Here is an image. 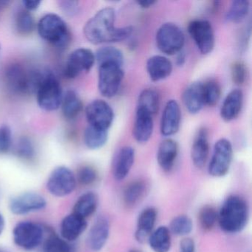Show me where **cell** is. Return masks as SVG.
<instances>
[{
	"label": "cell",
	"instance_id": "cell-3",
	"mask_svg": "<svg viewBox=\"0 0 252 252\" xmlns=\"http://www.w3.org/2000/svg\"><path fill=\"white\" fill-rule=\"evenodd\" d=\"M40 37L56 48H67L71 40V33L64 20L56 14L43 16L36 25Z\"/></svg>",
	"mask_w": 252,
	"mask_h": 252
},
{
	"label": "cell",
	"instance_id": "cell-40",
	"mask_svg": "<svg viewBox=\"0 0 252 252\" xmlns=\"http://www.w3.org/2000/svg\"><path fill=\"white\" fill-rule=\"evenodd\" d=\"M97 172L91 166H83L79 169L77 179L82 185L88 186L94 184L97 179Z\"/></svg>",
	"mask_w": 252,
	"mask_h": 252
},
{
	"label": "cell",
	"instance_id": "cell-35",
	"mask_svg": "<svg viewBox=\"0 0 252 252\" xmlns=\"http://www.w3.org/2000/svg\"><path fill=\"white\" fill-rule=\"evenodd\" d=\"M169 229L170 232L176 236L188 235L193 229L192 221L187 215H179L171 221Z\"/></svg>",
	"mask_w": 252,
	"mask_h": 252
},
{
	"label": "cell",
	"instance_id": "cell-45",
	"mask_svg": "<svg viewBox=\"0 0 252 252\" xmlns=\"http://www.w3.org/2000/svg\"><path fill=\"white\" fill-rule=\"evenodd\" d=\"M41 3H42V2L37 1V0H24L22 2L24 9L29 11V12L38 9L40 6Z\"/></svg>",
	"mask_w": 252,
	"mask_h": 252
},
{
	"label": "cell",
	"instance_id": "cell-18",
	"mask_svg": "<svg viewBox=\"0 0 252 252\" xmlns=\"http://www.w3.org/2000/svg\"><path fill=\"white\" fill-rule=\"evenodd\" d=\"M153 116L145 110L137 108L133 137L139 144H145L153 135L154 122Z\"/></svg>",
	"mask_w": 252,
	"mask_h": 252
},
{
	"label": "cell",
	"instance_id": "cell-51",
	"mask_svg": "<svg viewBox=\"0 0 252 252\" xmlns=\"http://www.w3.org/2000/svg\"><path fill=\"white\" fill-rule=\"evenodd\" d=\"M0 252H2V251L0 250Z\"/></svg>",
	"mask_w": 252,
	"mask_h": 252
},
{
	"label": "cell",
	"instance_id": "cell-50",
	"mask_svg": "<svg viewBox=\"0 0 252 252\" xmlns=\"http://www.w3.org/2000/svg\"><path fill=\"white\" fill-rule=\"evenodd\" d=\"M140 252L139 251H137V250H132V251H130V252Z\"/></svg>",
	"mask_w": 252,
	"mask_h": 252
},
{
	"label": "cell",
	"instance_id": "cell-5",
	"mask_svg": "<svg viewBox=\"0 0 252 252\" xmlns=\"http://www.w3.org/2000/svg\"><path fill=\"white\" fill-rule=\"evenodd\" d=\"M156 40L158 48L163 54L172 56L181 52L185 43V36L176 25L164 23L158 30Z\"/></svg>",
	"mask_w": 252,
	"mask_h": 252
},
{
	"label": "cell",
	"instance_id": "cell-20",
	"mask_svg": "<svg viewBox=\"0 0 252 252\" xmlns=\"http://www.w3.org/2000/svg\"><path fill=\"white\" fill-rule=\"evenodd\" d=\"M183 102L191 114L200 113L205 105L203 83L195 82L189 85L183 94Z\"/></svg>",
	"mask_w": 252,
	"mask_h": 252
},
{
	"label": "cell",
	"instance_id": "cell-23",
	"mask_svg": "<svg viewBox=\"0 0 252 252\" xmlns=\"http://www.w3.org/2000/svg\"><path fill=\"white\" fill-rule=\"evenodd\" d=\"M243 103V92L240 89L231 91L224 99L220 108V116L225 122H231L238 117Z\"/></svg>",
	"mask_w": 252,
	"mask_h": 252
},
{
	"label": "cell",
	"instance_id": "cell-34",
	"mask_svg": "<svg viewBox=\"0 0 252 252\" xmlns=\"http://www.w3.org/2000/svg\"><path fill=\"white\" fill-rule=\"evenodd\" d=\"M145 184L136 181L128 184L124 191V200L128 206L136 204L145 192Z\"/></svg>",
	"mask_w": 252,
	"mask_h": 252
},
{
	"label": "cell",
	"instance_id": "cell-28",
	"mask_svg": "<svg viewBox=\"0 0 252 252\" xmlns=\"http://www.w3.org/2000/svg\"><path fill=\"white\" fill-rule=\"evenodd\" d=\"M97 207L98 197L95 193L89 191L79 197L75 203L73 213L86 219L94 214Z\"/></svg>",
	"mask_w": 252,
	"mask_h": 252
},
{
	"label": "cell",
	"instance_id": "cell-21",
	"mask_svg": "<svg viewBox=\"0 0 252 252\" xmlns=\"http://www.w3.org/2000/svg\"><path fill=\"white\" fill-rule=\"evenodd\" d=\"M88 226L86 219L72 213L62 221L61 234L67 242L74 241L79 238Z\"/></svg>",
	"mask_w": 252,
	"mask_h": 252
},
{
	"label": "cell",
	"instance_id": "cell-25",
	"mask_svg": "<svg viewBox=\"0 0 252 252\" xmlns=\"http://www.w3.org/2000/svg\"><path fill=\"white\" fill-rule=\"evenodd\" d=\"M156 220L157 212L154 208H147L140 214L135 231V239L139 243H144L149 238L154 229Z\"/></svg>",
	"mask_w": 252,
	"mask_h": 252
},
{
	"label": "cell",
	"instance_id": "cell-12",
	"mask_svg": "<svg viewBox=\"0 0 252 252\" xmlns=\"http://www.w3.org/2000/svg\"><path fill=\"white\" fill-rule=\"evenodd\" d=\"M188 32L202 54H210L215 47V33L207 20H193L189 24Z\"/></svg>",
	"mask_w": 252,
	"mask_h": 252
},
{
	"label": "cell",
	"instance_id": "cell-13",
	"mask_svg": "<svg viewBox=\"0 0 252 252\" xmlns=\"http://www.w3.org/2000/svg\"><path fill=\"white\" fill-rule=\"evenodd\" d=\"M7 85L16 94L33 93L32 70H27L20 64H12L5 72Z\"/></svg>",
	"mask_w": 252,
	"mask_h": 252
},
{
	"label": "cell",
	"instance_id": "cell-42",
	"mask_svg": "<svg viewBox=\"0 0 252 252\" xmlns=\"http://www.w3.org/2000/svg\"><path fill=\"white\" fill-rule=\"evenodd\" d=\"M231 79L237 85L244 84L246 79V67L241 61L234 62L231 67Z\"/></svg>",
	"mask_w": 252,
	"mask_h": 252
},
{
	"label": "cell",
	"instance_id": "cell-29",
	"mask_svg": "<svg viewBox=\"0 0 252 252\" xmlns=\"http://www.w3.org/2000/svg\"><path fill=\"white\" fill-rule=\"evenodd\" d=\"M159 105L160 98L156 90L147 88L140 94L137 108L145 110L153 116L158 111Z\"/></svg>",
	"mask_w": 252,
	"mask_h": 252
},
{
	"label": "cell",
	"instance_id": "cell-11",
	"mask_svg": "<svg viewBox=\"0 0 252 252\" xmlns=\"http://www.w3.org/2000/svg\"><path fill=\"white\" fill-rule=\"evenodd\" d=\"M85 116L89 126L108 131L114 119V112L108 103L96 99L87 106Z\"/></svg>",
	"mask_w": 252,
	"mask_h": 252
},
{
	"label": "cell",
	"instance_id": "cell-14",
	"mask_svg": "<svg viewBox=\"0 0 252 252\" xmlns=\"http://www.w3.org/2000/svg\"><path fill=\"white\" fill-rule=\"evenodd\" d=\"M46 204V200L40 194L26 192L13 197L10 201L9 208L14 215H23L42 210Z\"/></svg>",
	"mask_w": 252,
	"mask_h": 252
},
{
	"label": "cell",
	"instance_id": "cell-16",
	"mask_svg": "<svg viewBox=\"0 0 252 252\" xmlns=\"http://www.w3.org/2000/svg\"><path fill=\"white\" fill-rule=\"evenodd\" d=\"M110 234V222L105 217L97 218L88 234V246L91 250L99 252L104 248Z\"/></svg>",
	"mask_w": 252,
	"mask_h": 252
},
{
	"label": "cell",
	"instance_id": "cell-19",
	"mask_svg": "<svg viewBox=\"0 0 252 252\" xmlns=\"http://www.w3.org/2000/svg\"><path fill=\"white\" fill-rule=\"evenodd\" d=\"M209 153L208 131L205 128L199 129L191 146V157L194 166L201 169L207 161Z\"/></svg>",
	"mask_w": 252,
	"mask_h": 252
},
{
	"label": "cell",
	"instance_id": "cell-43",
	"mask_svg": "<svg viewBox=\"0 0 252 252\" xmlns=\"http://www.w3.org/2000/svg\"><path fill=\"white\" fill-rule=\"evenodd\" d=\"M60 8L67 15L74 16L79 11V2L76 1H63L60 2Z\"/></svg>",
	"mask_w": 252,
	"mask_h": 252
},
{
	"label": "cell",
	"instance_id": "cell-36",
	"mask_svg": "<svg viewBox=\"0 0 252 252\" xmlns=\"http://www.w3.org/2000/svg\"><path fill=\"white\" fill-rule=\"evenodd\" d=\"M203 88L205 104L209 107L216 105L221 95V88L219 83L216 80L211 79L206 83H203Z\"/></svg>",
	"mask_w": 252,
	"mask_h": 252
},
{
	"label": "cell",
	"instance_id": "cell-8",
	"mask_svg": "<svg viewBox=\"0 0 252 252\" xmlns=\"http://www.w3.org/2000/svg\"><path fill=\"white\" fill-rule=\"evenodd\" d=\"M95 63V54L88 48H80L69 55L64 65V76L68 79H76L82 73H87Z\"/></svg>",
	"mask_w": 252,
	"mask_h": 252
},
{
	"label": "cell",
	"instance_id": "cell-41",
	"mask_svg": "<svg viewBox=\"0 0 252 252\" xmlns=\"http://www.w3.org/2000/svg\"><path fill=\"white\" fill-rule=\"evenodd\" d=\"M12 145V132L8 125L0 126V154H5Z\"/></svg>",
	"mask_w": 252,
	"mask_h": 252
},
{
	"label": "cell",
	"instance_id": "cell-2",
	"mask_svg": "<svg viewBox=\"0 0 252 252\" xmlns=\"http://www.w3.org/2000/svg\"><path fill=\"white\" fill-rule=\"evenodd\" d=\"M247 203L240 196H229L218 212V222L222 231L235 234L244 229L249 221Z\"/></svg>",
	"mask_w": 252,
	"mask_h": 252
},
{
	"label": "cell",
	"instance_id": "cell-39",
	"mask_svg": "<svg viewBox=\"0 0 252 252\" xmlns=\"http://www.w3.org/2000/svg\"><path fill=\"white\" fill-rule=\"evenodd\" d=\"M17 154L20 158L32 160L35 156L34 147L28 138H22L17 144Z\"/></svg>",
	"mask_w": 252,
	"mask_h": 252
},
{
	"label": "cell",
	"instance_id": "cell-46",
	"mask_svg": "<svg viewBox=\"0 0 252 252\" xmlns=\"http://www.w3.org/2000/svg\"><path fill=\"white\" fill-rule=\"evenodd\" d=\"M251 26L249 25V27L245 29L244 32L242 33L241 37H240V48H245L247 46L248 42H249V36L251 35Z\"/></svg>",
	"mask_w": 252,
	"mask_h": 252
},
{
	"label": "cell",
	"instance_id": "cell-9",
	"mask_svg": "<svg viewBox=\"0 0 252 252\" xmlns=\"http://www.w3.org/2000/svg\"><path fill=\"white\" fill-rule=\"evenodd\" d=\"M14 243L22 249L32 250L36 249L43 240V228L39 224L31 221L19 222L13 231Z\"/></svg>",
	"mask_w": 252,
	"mask_h": 252
},
{
	"label": "cell",
	"instance_id": "cell-49",
	"mask_svg": "<svg viewBox=\"0 0 252 252\" xmlns=\"http://www.w3.org/2000/svg\"><path fill=\"white\" fill-rule=\"evenodd\" d=\"M4 228H5V220L3 216L0 213V234H2Z\"/></svg>",
	"mask_w": 252,
	"mask_h": 252
},
{
	"label": "cell",
	"instance_id": "cell-1",
	"mask_svg": "<svg viewBox=\"0 0 252 252\" xmlns=\"http://www.w3.org/2000/svg\"><path fill=\"white\" fill-rule=\"evenodd\" d=\"M116 11L112 8L98 11L84 27L85 38L94 45L122 42L132 34L131 26L115 27Z\"/></svg>",
	"mask_w": 252,
	"mask_h": 252
},
{
	"label": "cell",
	"instance_id": "cell-38",
	"mask_svg": "<svg viewBox=\"0 0 252 252\" xmlns=\"http://www.w3.org/2000/svg\"><path fill=\"white\" fill-rule=\"evenodd\" d=\"M218 212L211 206H206L199 212V222L200 226L206 231L212 229L218 222Z\"/></svg>",
	"mask_w": 252,
	"mask_h": 252
},
{
	"label": "cell",
	"instance_id": "cell-22",
	"mask_svg": "<svg viewBox=\"0 0 252 252\" xmlns=\"http://www.w3.org/2000/svg\"><path fill=\"white\" fill-rule=\"evenodd\" d=\"M172 68V62L163 56H153L147 63V73L153 82H160L169 77Z\"/></svg>",
	"mask_w": 252,
	"mask_h": 252
},
{
	"label": "cell",
	"instance_id": "cell-32",
	"mask_svg": "<svg viewBox=\"0 0 252 252\" xmlns=\"http://www.w3.org/2000/svg\"><path fill=\"white\" fill-rule=\"evenodd\" d=\"M249 9H250V2L248 0L233 1L231 6L227 11L225 19L229 23H241L247 17Z\"/></svg>",
	"mask_w": 252,
	"mask_h": 252
},
{
	"label": "cell",
	"instance_id": "cell-15",
	"mask_svg": "<svg viewBox=\"0 0 252 252\" xmlns=\"http://www.w3.org/2000/svg\"><path fill=\"white\" fill-rule=\"evenodd\" d=\"M181 111L175 100H169L165 105L160 120V132L163 136H172L179 130Z\"/></svg>",
	"mask_w": 252,
	"mask_h": 252
},
{
	"label": "cell",
	"instance_id": "cell-6",
	"mask_svg": "<svg viewBox=\"0 0 252 252\" xmlns=\"http://www.w3.org/2000/svg\"><path fill=\"white\" fill-rule=\"evenodd\" d=\"M124 73L122 66L109 63L98 66V88L105 98L116 96L120 90Z\"/></svg>",
	"mask_w": 252,
	"mask_h": 252
},
{
	"label": "cell",
	"instance_id": "cell-31",
	"mask_svg": "<svg viewBox=\"0 0 252 252\" xmlns=\"http://www.w3.org/2000/svg\"><path fill=\"white\" fill-rule=\"evenodd\" d=\"M95 58L98 66L109 63L120 66H123L124 64L123 53L113 46H104L99 48L95 54Z\"/></svg>",
	"mask_w": 252,
	"mask_h": 252
},
{
	"label": "cell",
	"instance_id": "cell-33",
	"mask_svg": "<svg viewBox=\"0 0 252 252\" xmlns=\"http://www.w3.org/2000/svg\"><path fill=\"white\" fill-rule=\"evenodd\" d=\"M15 26L17 32L20 35L27 36L34 31L36 23L31 12L21 9L17 12L16 16Z\"/></svg>",
	"mask_w": 252,
	"mask_h": 252
},
{
	"label": "cell",
	"instance_id": "cell-4",
	"mask_svg": "<svg viewBox=\"0 0 252 252\" xmlns=\"http://www.w3.org/2000/svg\"><path fill=\"white\" fill-rule=\"evenodd\" d=\"M35 94L38 105L45 111L52 112L61 107L63 91L57 76L49 70H45Z\"/></svg>",
	"mask_w": 252,
	"mask_h": 252
},
{
	"label": "cell",
	"instance_id": "cell-37",
	"mask_svg": "<svg viewBox=\"0 0 252 252\" xmlns=\"http://www.w3.org/2000/svg\"><path fill=\"white\" fill-rule=\"evenodd\" d=\"M43 252H73V248L67 240L52 234L44 243Z\"/></svg>",
	"mask_w": 252,
	"mask_h": 252
},
{
	"label": "cell",
	"instance_id": "cell-30",
	"mask_svg": "<svg viewBox=\"0 0 252 252\" xmlns=\"http://www.w3.org/2000/svg\"><path fill=\"white\" fill-rule=\"evenodd\" d=\"M108 139V131L88 126L84 132V142L90 150H98L105 145Z\"/></svg>",
	"mask_w": 252,
	"mask_h": 252
},
{
	"label": "cell",
	"instance_id": "cell-27",
	"mask_svg": "<svg viewBox=\"0 0 252 252\" xmlns=\"http://www.w3.org/2000/svg\"><path fill=\"white\" fill-rule=\"evenodd\" d=\"M154 252H169L171 248V232L166 226H160L152 232L148 238Z\"/></svg>",
	"mask_w": 252,
	"mask_h": 252
},
{
	"label": "cell",
	"instance_id": "cell-44",
	"mask_svg": "<svg viewBox=\"0 0 252 252\" xmlns=\"http://www.w3.org/2000/svg\"><path fill=\"white\" fill-rule=\"evenodd\" d=\"M181 252H195V244L191 238H184L180 243Z\"/></svg>",
	"mask_w": 252,
	"mask_h": 252
},
{
	"label": "cell",
	"instance_id": "cell-10",
	"mask_svg": "<svg viewBox=\"0 0 252 252\" xmlns=\"http://www.w3.org/2000/svg\"><path fill=\"white\" fill-rule=\"evenodd\" d=\"M76 178L73 172L66 166L54 169L48 178L47 189L56 197H64L74 191Z\"/></svg>",
	"mask_w": 252,
	"mask_h": 252
},
{
	"label": "cell",
	"instance_id": "cell-17",
	"mask_svg": "<svg viewBox=\"0 0 252 252\" xmlns=\"http://www.w3.org/2000/svg\"><path fill=\"white\" fill-rule=\"evenodd\" d=\"M135 161V150L131 147H124L116 153L113 163V176L120 181L126 178Z\"/></svg>",
	"mask_w": 252,
	"mask_h": 252
},
{
	"label": "cell",
	"instance_id": "cell-7",
	"mask_svg": "<svg viewBox=\"0 0 252 252\" xmlns=\"http://www.w3.org/2000/svg\"><path fill=\"white\" fill-rule=\"evenodd\" d=\"M233 158V147L231 142L221 138L215 143L212 158L209 164V175L216 178L225 176L231 166Z\"/></svg>",
	"mask_w": 252,
	"mask_h": 252
},
{
	"label": "cell",
	"instance_id": "cell-24",
	"mask_svg": "<svg viewBox=\"0 0 252 252\" xmlns=\"http://www.w3.org/2000/svg\"><path fill=\"white\" fill-rule=\"evenodd\" d=\"M178 154V144L170 138L163 140L158 149L157 160L159 166L165 172L172 170Z\"/></svg>",
	"mask_w": 252,
	"mask_h": 252
},
{
	"label": "cell",
	"instance_id": "cell-26",
	"mask_svg": "<svg viewBox=\"0 0 252 252\" xmlns=\"http://www.w3.org/2000/svg\"><path fill=\"white\" fill-rule=\"evenodd\" d=\"M63 116L69 120L79 116L83 108L82 100L76 91L69 90L63 95L61 107Z\"/></svg>",
	"mask_w": 252,
	"mask_h": 252
},
{
	"label": "cell",
	"instance_id": "cell-48",
	"mask_svg": "<svg viewBox=\"0 0 252 252\" xmlns=\"http://www.w3.org/2000/svg\"><path fill=\"white\" fill-rule=\"evenodd\" d=\"M185 61L186 57L184 53L181 52V51L178 53V57H177V64H178V66H182L183 64L185 63Z\"/></svg>",
	"mask_w": 252,
	"mask_h": 252
},
{
	"label": "cell",
	"instance_id": "cell-47",
	"mask_svg": "<svg viewBox=\"0 0 252 252\" xmlns=\"http://www.w3.org/2000/svg\"><path fill=\"white\" fill-rule=\"evenodd\" d=\"M136 2L142 8H150V7L153 6L156 3V2H155V1H138Z\"/></svg>",
	"mask_w": 252,
	"mask_h": 252
}]
</instances>
